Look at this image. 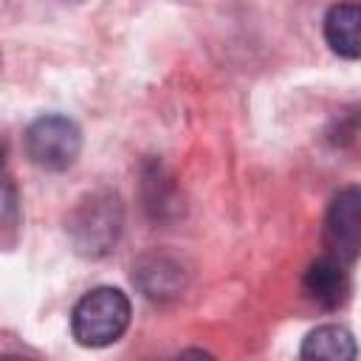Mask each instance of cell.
<instances>
[{
  "mask_svg": "<svg viewBox=\"0 0 361 361\" xmlns=\"http://www.w3.org/2000/svg\"><path fill=\"white\" fill-rule=\"evenodd\" d=\"M324 240L330 245V257L344 262H353L358 257V240H361V192L358 186H347L338 192L330 203L327 223H324Z\"/></svg>",
  "mask_w": 361,
  "mask_h": 361,
  "instance_id": "obj_4",
  "label": "cell"
},
{
  "mask_svg": "<svg viewBox=\"0 0 361 361\" xmlns=\"http://www.w3.org/2000/svg\"><path fill=\"white\" fill-rule=\"evenodd\" d=\"M68 231L73 237V245L79 254L87 257H102L113 248L121 231V206L116 195L96 192L85 197L76 212L71 214Z\"/></svg>",
  "mask_w": 361,
  "mask_h": 361,
  "instance_id": "obj_3",
  "label": "cell"
},
{
  "mask_svg": "<svg viewBox=\"0 0 361 361\" xmlns=\"http://www.w3.org/2000/svg\"><path fill=\"white\" fill-rule=\"evenodd\" d=\"M25 152L31 164L48 172H62L73 166L82 152V130L73 118L48 113L31 121L25 130Z\"/></svg>",
  "mask_w": 361,
  "mask_h": 361,
  "instance_id": "obj_2",
  "label": "cell"
},
{
  "mask_svg": "<svg viewBox=\"0 0 361 361\" xmlns=\"http://www.w3.org/2000/svg\"><path fill=\"white\" fill-rule=\"evenodd\" d=\"M347 274L344 265L333 257H319L316 262H310V268L305 271V290L313 302L324 305V307H336L344 302L347 296Z\"/></svg>",
  "mask_w": 361,
  "mask_h": 361,
  "instance_id": "obj_6",
  "label": "cell"
},
{
  "mask_svg": "<svg viewBox=\"0 0 361 361\" xmlns=\"http://www.w3.org/2000/svg\"><path fill=\"white\" fill-rule=\"evenodd\" d=\"M358 23H361V8L353 3L344 6H333L324 17V39L327 45L347 56V59H358L361 54V34H358Z\"/></svg>",
  "mask_w": 361,
  "mask_h": 361,
  "instance_id": "obj_7",
  "label": "cell"
},
{
  "mask_svg": "<svg viewBox=\"0 0 361 361\" xmlns=\"http://www.w3.org/2000/svg\"><path fill=\"white\" fill-rule=\"evenodd\" d=\"M130 327V299L124 290L102 285L87 290L71 313V333L82 347H107Z\"/></svg>",
  "mask_w": 361,
  "mask_h": 361,
  "instance_id": "obj_1",
  "label": "cell"
},
{
  "mask_svg": "<svg viewBox=\"0 0 361 361\" xmlns=\"http://www.w3.org/2000/svg\"><path fill=\"white\" fill-rule=\"evenodd\" d=\"M178 361H212L206 353H200V350H189V353H183Z\"/></svg>",
  "mask_w": 361,
  "mask_h": 361,
  "instance_id": "obj_9",
  "label": "cell"
},
{
  "mask_svg": "<svg viewBox=\"0 0 361 361\" xmlns=\"http://www.w3.org/2000/svg\"><path fill=\"white\" fill-rule=\"evenodd\" d=\"M0 361H31V358L17 355V353H0Z\"/></svg>",
  "mask_w": 361,
  "mask_h": 361,
  "instance_id": "obj_10",
  "label": "cell"
},
{
  "mask_svg": "<svg viewBox=\"0 0 361 361\" xmlns=\"http://www.w3.org/2000/svg\"><path fill=\"white\" fill-rule=\"evenodd\" d=\"M299 361H355V338L338 324H322L305 336Z\"/></svg>",
  "mask_w": 361,
  "mask_h": 361,
  "instance_id": "obj_5",
  "label": "cell"
},
{
  "mask_svg": "<svg viewBox=\"0 0 361 361\" xmlns=\"http://www.w3.org/2000/svg\"><path fill=\"white\" fill-rule=\"evenodd\" d=\"M138 285L144 288V293L149 299H164V296H175L180 288H183V274H180V265L172 262L169 257H144L138 262Z\"/></svg>",
  "mask_w": 361,
  "mask_h": 361,
  "instance_id": "obj_8",
  "label": "cell"
}]
</instances>
